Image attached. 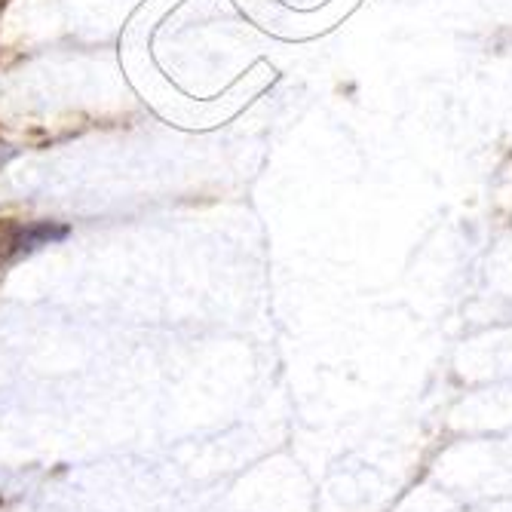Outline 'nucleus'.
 <instances>
[{
  "label": "nucleus",
  "mask_w": 512,
  "mask_h": 512,
  "mask_svg": "<svg viewBox=\"0 0 512 512\" xmlns=\"http://www.w3.org/2000/svg\"><path fill=\"white\" fill-rule=\"evenodd\" d=\"M68 237V227L59 221H31V224H16L4 237V252L7 258H22L31 255L43 246H53Z\"/></svg>",
  "instance_id": "f257e3e1"
},
{
  "label": "nucleus",
  "mask_w": 512,
  "mask_h": 512,
  "mask_svg": "<svg viewBox=\"0 0 512 512\" xmlns=\"http://www.w3.org/2000/svg\"><path fill=\"white\" fill-rule=\"evenodd\" d=\"M4 160H7V151H4V145H0V166H4Z\"/></svg>",
  "instance_id": "f03ea898"
}]
</instances>
